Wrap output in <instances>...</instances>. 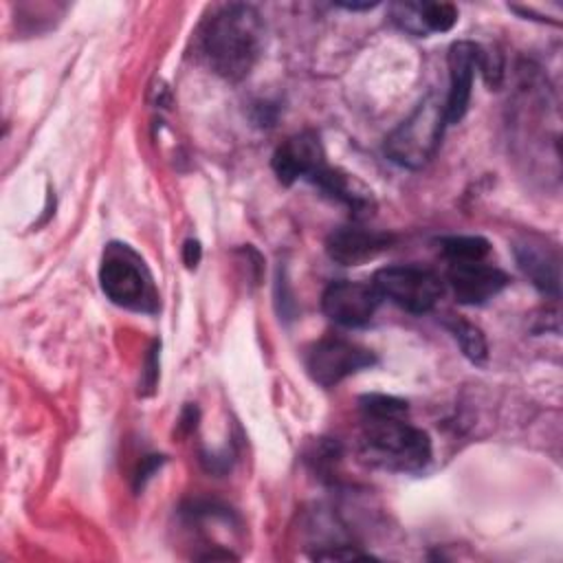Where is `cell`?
<instances>
[{"label":"cell","mask_w":563,"mask_h":563,"mask_svg":"<svg viewBox=\"0 0 563 563\" xmlns=\"http://www.w3.org/2000/svg\"><path fill=\"white\" fill-rule=\"evenodd\" d=\"M339 7L350 9V11H358V9H372L376 7V2H365V4H354V2H339Z\"/></svg>","instance_id":"18"},{"label":"cell","mask_w":563,"mask_h":563,"mask_svg":"<svg viewBox=\"0 0 563 563\" xmlns=\"http://www.w3.org/2000/svg\"><path fill=\"white\" fill-rule=\"evenodd\" d=\"M407 413H363L361 453L383 471L418 473L431 460L429 435L405 420Z\"/></svg>","instance_id":"2"},{"label":"cell","mask_w":563,"mask_h":563,"mask_svg":"<svg viewBox=\"0 0 563 563\" xmlns=\"http://www.w3.org/2000/svg\"><path fill=\"white\" fill-rule=\"evenodd\" d=\"M380 297H387L407 312L424 314L435 308L442 297V282L433 271L402 264L376 271L374 282Z\"/></svg>","instance_id":"5"},{"label":"cell","mask_w":563,"mask_h":563,"mask_svg":"<svg viewBox=\"0 0 563 563\" xmlns=\"http://www.w3.org/2000/svg\"><path fill=\"white\" fill-rule=\"evenodd\" d=\"M143 462H145V464L139 468V475H136V488L143 486V482L156 471V466H161L163 457H161V455H147Z\"/></svg>","instance_id":"17"},{"label":"cell","mask_w":563,"mask_h":563,"mask_svg":"<svg viewBox=\"0 0 563 563\" xmlns=\"http://www.w3.org/2000/svg\"><path fill=\"white\" fill-rule=\"evenodd\" d=\"M380 292L365 282H332L321 295L323 314L345 328L365 325L380 306Z\"/></svg>","instance_id":"7"},{"label":"cell","mask_w":563,"mask_h":563,"mask_svg":"<svg viewBox=\"0 0 563 563\" xmlns=\"http://www.w3.org/2000/svg\"><path fill=\"white\" fill-rule=\"evenodd\" d=\"M99 282L110 301L117 306L152 312L156 310V290L143 260L128 246L112 242L103 251Z\"/></svg>","instance_id":"4"},{"label":"cell","mask_w":563,"mask_h":563,"mask_svg":"<svg viewBox=\"0 0 563 563\" xmlns=\"http://www.w3.org/2000/svg\"><path fill=\"white\" fill-rule=\"evenodd\" d=\"M451 334L455 336V341L460 343L462 352L466 358H471L473 363H479L488 356V345H486V339L482 334V330L460 317H453L451 321H446Z\"/></svg>","instance_id":"15"},{"label":"cell","mask_w":563,"mask_h":563,"mask_svg":"<svg viewBox=\"0 0 563 563\" xmlns=\"http://www.w3.org/2000/svg\"><path fill=\"white\" fill-rule=\"evenodd\" d=\"M446 125L444 101L435 92H429L413 112L400 121L385 139V154L391 163L420 169L435 154Z\"/></svg>","instance_id":"3"},{"label":"cell","mask_w":563,"mask_h":563,"mask_svg":"<svg viewBox=\"0 0 563 563\" xmlns=\"http://www.w3.org/2000/svg\"><path fill=\"white\" fill-rule=\"evenodd\" d=\"M273 172L279 183L290 185L297 178H312L321 172L325 163V154L321 141L314 132H299L288 136L273 154Z\"/></svg>","instance_id":"10"},{"label":"cell","mask_w":563,"mask_h":563,"mask_svg":"<svg viewBox=\"0 0 563 563\" xmlns=\"http://www.w3.org/2000/svg\"><path fill=\"white\" fill-rule=\"evenodd\" d=\"M446 279L455 299L466 306H479L508 286V275L493 264H484V260L449 262Z\"/></svg>","instance_id":"9"},{"label":"cell","mask_w":563,"mask_h":563,"mask_svg":"<svg viewBox=\"0 0 563 563\" xmlns=\"http://www.w3.org/2000/svg\"><path fill=\"white\" fill-rule=\"evenodd\" d=\"M374 363L376 358L367 347H361L358 343L339 336H325L317 341L306 358L308 374L314 383L323 387H334L343 378L365 367H372Z\"/></svg>","instance_id":"6"},{"label":"cell","mask_w":563,"mask_h":563,"mask_svg":"<svg viewBox=\"0 0 563 563\" xmlns=\"http://www.w3.org/2000/svg\"><path fill=\"white\" fill-rule=\"evenodd\" d=\"M198 46L205 64L216 75L227 81H240L253 70L262 55V15L251 4H224L205 20Z\"/></svg>","instance_id":"1"},{"label":"cell","mask_w":563,"mask_h":563,"mask_svg":"<svg viewBox=\"0 0 563 563\" xmlns=\"http://www.w3.org/2000/svg\"><path fill=\"white\" fill-rule=\"evenodd\" d=\"M482 48L475 42L462 40L449 48V92L444 99L446 123H457L468 110L475 70L482 64Z\"/></svg>","instance_id":"8"},{"label":"cell","mask_w":563,"mask_h":563,"mask_svg":"<svg viewBox=\"0 0 563 563\" xmlns=\"http://www.w3.org/2000/svg\"><path fill=\"white\" fill-rule=\"evenodd\" d=\"M391 235L380 233L374 229H365L358 224H347L334 229L325 240V251L332 262L343 266H358L376 255H380L385 249H389Z\"/></svg>","instance_id":"11"},{"label":"cell","mask_w":563,"mask_h":563,"mask_svg":"<svg viewBox=\"0 0 563 563\" xmlns=\"http://www.w3.org/2000/svg\"><path fill=\"white\" fill-rule=\"evenodd\" d=\"M391 15L405 31L420 37L446 33L457 22V9L449 2H396Z\"/></svg>","instance_id":"12"},{"label":"cell","mask_w":563,"mask_h":563,"mask_svg":"<svg viewBox=\"0 0 563 563\" xmlns=\"http://www.w3.org/2000/svg\"><path fill=\"white\" fill-rule=\"evenodd\" d=\"M200 242L198 240H187L183 246V262L187 268H196V264L200 262Z\"/></svg>","instance_id":"16"},{"label":"cell","mask_w":563,"mask_h":563,"mask_svg":"<svg viewBox=\"0 0 563 563\" xmlns=\"http://www.w3.org/2000/svg\"><path fill=\"white\" fill-rule=\"evenodd\" d=\"M515 257H517V266L541 292L552 297L559 295L561 273H559L556 249L537 240H526L515 246Z\"/></svg>","instance_id":"13"},{"label":"cell","mask_w":563,"mask_h":563,"mask_svg":"<svg viewBox=\"0 0 563 563\" xmlns=\"http://www.w3.org/2000/svg\"><path fill=\"white\" fill-rule=\"evenodd\" d=\"M440 244L449 262H477L484 260L490 251L488 240L479 235H451L444 238Z\"/></svg>","instance_id":"14"}]
</instances>
